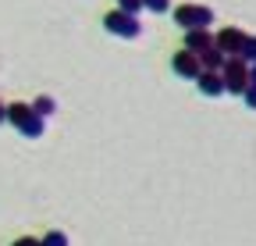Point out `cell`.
I'll return each mask as SVG.
<instances>
[{
  "label": "cell",
  "instance_id": "e0dca14e",
  "mask_svg": "<svg viewBox=\"0 0 256 246\" xmlns=\"http://www.w3.org/2000/svg\"><path fill=\"white\" fill-rule=\"evenodd\" d=\"M249 86H256V65H249Z\"/></svg>",
  "mask_w": 256,
  "mask_h": 246
},
{
  "label": "cell",
  "instance_id": "4fadbf2b",
  "mask_svg": "<svg viewBox=\"0 0 256 246\" xmlns=\"http://www.w3.org/2000/svg\"><path fill=\"white\" fill-rule=\"evenodd\" d=\"M118 11H124V15H136V18H139V11H142V0H118Z\"/></svg>",
  "mask_w": 256,
  "mask_h": 246
},
{
  "label": "cell",
  "instance_id": "3957f363",
  "mask_svg": "<svg viewBox=\"0 0 256 246\" xmlns=\"http://www.w3.org/2000/svg\"><path fill=\"white\" fill-rule=\"evenodd\" d=\"M174 25H182L185 33L206 29V25H214V11L206 4H182V8H174Z\"/></svg>",
  "mask_w": 256,
  "mask_h": 246
},
{
  "label": "cell",
  "instance_id": "2e32d148",
  "mask_svg": "<svg viewBox=\"0 0 256 246\" xmlns=\"http://www.w3.org/2000/svg\"><path fill=\"white\" fill-rule=\"evenodd\" d=\"M11 246H40V239H32V235H22V239H14Z\"/></svg>",
  "mask_w": 256,
  "mask_h": 246
},
{
  "label": "cell",
  "instance_id": "5bb4252c",
  "mask_svg": "<svg viewBox=\"0 0 256 246\" xmlns=\"http://www.w3.org/2000/svg\"><path fill=\"white\" fill-rule=\"evenodd\" d=\"M142 8H150V11H156V15H164V11L171 8V0H142Z\"/></svg>",
  "mask_w": 256,
  "mask_h": 246
},
{
  "label": "cell",
  "instance_id": "7a4b0ae2",
  "mask_svg": "<svg viewBox=\"0 0 256 246\" xmlns=\"http://www.w3.org/2000/svg\"><path fill=\"white\" fill-rule=\"evenodd\" d=\"M220 75H224V93L242 97L249 89V65L242 57H228V61H224V68H220Z\"/></svg>",
  "mask_w": 256,
  "mask_h": 246
},
{
  "label": "cell",
  "instance_id": "ac0fdd59",
  "mask_svg": "<svg viewBox=\"0 0 256 246\" xmlns=\"http://www.w3.org/2000/svg\"><path fill=\"white\" fill-rule=\"evenodd\" d=\"M4 121H8V107H4V104H0V125H4Z\"/></svg>",
  "mask_w": 256,
  "mask_h": 246
},
{
  "label": "cell",
  "instance_id": "5b68a950",
  "mask_svg": "<svg viewBox=\"0 0 256 246\" xmlns=\"http://www.w3.org/2000/svg\"><path fill=\"white\" fill-rule=\"evenodd\" d=\"M214 47H217L224 57H242L246 33H242V29H235V25H228V29H220V33L214 36Z\"/></svg>",
  "mask_w": 256,
  "mask_h": 246
},
{
  "label": "cell",
  "instance_id": "30bf717a",
  "mask_svg": "<svg viewBox=\"0 0 256 246\" xmlns=\"http://www.w3.org/2000/svg\"><path fill=\"white\" fill-rule=\"evenodd\" d=\"M32 111H36L40 118H50V114L57 111V104H54V97H36V104H32Z\"/></svg>",
  "mask_w": 256,
  "mask_h": 246
},
{
  "label": "cell",
  "instance_id": "277c9868",
  "mask_svg": "<svg viewBox=\"0 0 256 246\" xmlns=\"http://www.w3.org/2000/svg\"><path fill=\"white\" fill-rule=\"evenodd\" d=\"M104 29H107L110 36H121V40H139V36H142L139 18H136V15H124V11H110V15L104 18Z\"/></svg>",
  "mask_w": 256,
  "mask_h": 246
},
{
  "label": "cell",
  "instance_id": "6da1fadb",
  "mask_svg": "<svg viewBox=\"0 0 256 246\" xmlns=\"http://www.w3.org/2000/svg\"><path fill=\"white\" fill-rule=\"evenodd\" d=\"M8 121H11L25 139H40L46 118H40L36 111H32V104H8Z\"/></svg>",
  "mask_w": 256,
  "mask_h": 246
},
{
  "label": "cell",
  "instance_id": "ba28073f",
  "mask_svg": "<svg viewBox=\"0 0 256 246\" xmlns=\"http://www.w3.org/2000/svg\"><path fill=\"white\" fill-rule=\"evenodd\" d=\"M214 47V36H210V29H192V33H185V50L192 54H203Z\"/></svg>",
  "mask_w": 256,
  "mask_h": 246
},
{
  "label": "cell",
  "instance_id": "8992f818",
  "mask_svg": "<svg viewBox=\"0 0 256 246\" xmlns=\"http://www.w3.org/2000/svg\"><path fill=\"white\" fill-rule=\"evenodd\" d=\"M171 68H174V75H182V79H188V82H196L200 75H203V65H200V57L192 54V50H178L174 57H171Z\"/></svg>",
  "mask_w": 256,
  "mask_h": 246
},
{
  "label": "cell",
  "instance_id": "8fae6325",
  "mask_svg": "<svg viewBox=\"0 0 256 246\" xmlns=\"http://www.w3.org/2000/svg\"><path fill=\"white\" fill-rule=\"evenodd\" d=\"M40 246H68V235L54 228V232H46V235L40 239Z\"/></svg>",
  "mask_w": 256,
  "mask_h": 246
},
{
  "label": "cell",
  "instance_id": "9c48e42d",
  "mask_svg": "<svg viewBox=\"0 0 256 246\" xmlns=\"http://www.w3.org/2000/svg\"><path fill=\"white\" fill-rule=\"evenodd\" d=\"M196 57H200L203 72H220V68H224V61H228V57H224L217 47H210V50H203V54H196Z\"/></svg>",
  "mask_w": 256,
  "mask_h": 246
},
{
  "label": "cell",
  "instance_id": "52a82bcc",
  "mask_svg": "<svg viewBox=\"0 0 256 246\" xmlns=\"http://www.w3.org/2000/svg\"><path fill=\"white\" fill-rule=\"evenodd\" d=\"M196 86H200L203 97H220V93H224V75H220V72H203V75L196 79Z\"/></svg>",
  "mask_w": 256,
  "mask_h": 246
},
{
  "label": "cell",
  "instance_id": "7c38bea8",
  "mask_svg": "<svg viewBox=\"0 0 256 246\" xmlns=\"http://www.w3.org/2000/svg\"><path fill=\"white\" fill-rule=\"evenodd\" d=\"M242 61H246V65H256V36H246V47H242Z\"/></svg>",
  "mask_w": 256,
  "mask_h": 246
},
{
  "label": "cell",
  "instance_id": "9a60e30c",
  "mask_svg": "<svg viewBox=\"0 0 256 246\" xmlns=\"http://www.w3.org/2000/svg\"><path fill=\"white\" fill-rule=\"evenodd\" d=\"M242 100H246V107H249V111H256V86H249V89H246Z\"/></svg>",
  "mask_w": 256,
  "mask_h": 246
}]
</instances>
